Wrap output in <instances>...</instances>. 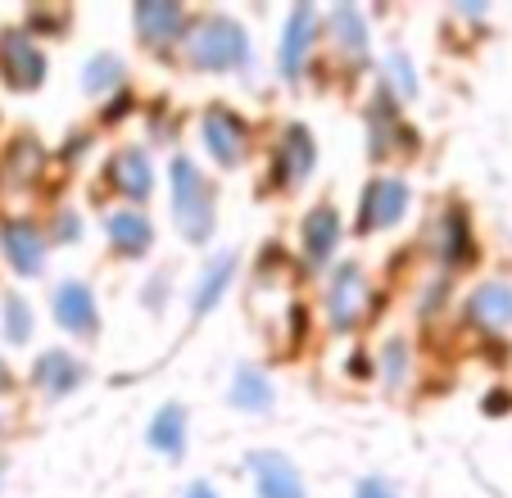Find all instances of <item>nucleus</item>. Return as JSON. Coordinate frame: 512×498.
Listing matches in <instances>:
<instances>
[{
	"label": "nucleus",
	"instance_id": "0eeeda50",
	"mask_svg": "<svg viewBox=\"0 0 512 498\" xmlns=\"http://www.w3.org/2000/svg\"><path fill=\"white\" fill-rule=\"evenodd\" d=\"M254 485H259V498H304V480L300 471L290 467V458L281 453H254Z\"/></svg>",
	"mask_w": 512,
	"mask_h": 498
},
{
	"label": "nucleus",
	"instance_id": "f03ea898",
	"mask_svg": "<svg viewBox=\"0 0 512 498\" xmlns=\"http://www.w3.org/2000/svg\"><path fill=\"white\" fill-rule=\"evenodd\" d=\"M186 50H191V59L200 68H232L245 59V32L236 28L232 19H223V14H213V19H204L200 28L191 32V41H186Z\"/></svg>",
	"mask_w": 512,
	"mask_h": 498
},
{
	"label": "nucleus",
	"instance_id": "20e7f679",
	"mask_svg": "<svg viewBox=\"0 0 512 498\" xmlns=\"http://www.w3.org/2000/svg\"><path fill=\"white\" fill-rule=\"evenodd\" d=\"M0 73H5V82L19 91L41 87V77H46V55L28 41V32H5V37H0Z\"/></svg>",
	"mask_w": 512,
	"mask_h": 498
},
{
	"label": "nucleus",
	"instance_id": "9d476101",
	"mask_svg": "<svg viewBox=\"0 0 512 498\" xmlns=\"http://www.w3.org/2000/svg\"><path fill=\"white\" fill-rule=\"evenodd\" d=\"M309 168H313V136L304 127H290L277 145V182L295 186L309 177Z\"/></svg>",
	"mask_w": 512,
	"mask_h": 498
},
{
	"label": "nucleus",
	"instance_id": "4be33fe9",
	"mask_svg": "<svg viewBox=\"0 0 512 498\" xmlns=\"http://www.w3.org/2000/svg\"><path fill=\"white\" fill-rule=\"evenodd\" d=\"M118 73H123V64H118L114 55H96L87 64V91H105L118 82Z\"/></svg>",
	"mask_w": 512,
	"mask_h": 498
},
{
	"label": "nucleus",
	"instance_id": "bb28decb",
	"mask_svg": "<svg viewBox=\"0 0 512 498\" xmlns=\"http://www.w3.org/2000/svg\"><path fill=\"white\" fill-rule=\"evenodd\" d=\"M358 498H395V494H390V485H381V480H363Z\"/></svg>",
	"mask_w": 512,
	"mask_h": 498
},
{
	"label": "nucleus",
	"instance_id": "f257e3e1",
	"mask_svg": "<svg viewBox=\"0 0 512 498\" xmlns=\"http://www.w3.org/2000/svg\"><path fill=\"white\" fill-rule=\"evenodd\" d=\"M173 204L182 236L204 240L213 231V186L191 159H173Z\"/></svg>",
	"mask_w": 512,
	"mask_h": 498
},
{
	"label": "nucleus",
	"instance_id": "393cba45",
	"mask_svg": "<svg viewBox=\"0 0 512 498\" xmlns=\"http://www.w3.org/2000/svg\"><path fill=\"white\" fill-rule=\"evenodd\" d=\"M386 376H390V385H399L408 376V349L399 345V340L386 345Z\"/></svg>",
	"mask_w": 512,
	"mask_h": 498
},
{
	"label": "nucleus",
	"instance_id": "c85d7f7f",
	"mask_svg": "<svg viewBox=\"0 0 512 498\" xmlns=\"http://www.w3.org/2000/svg\"><path fill=\"white\" fill-rule=\"evenodd\" d=\"M0 385H5V367H0Z\"/></svg>",
	"mask_w": 512,
	"mask_h": 498
},
{
	"label": "nucleus",
	"instance_id": "cd10ccee",
	"mask_svg": "<svg viewBox=\"0 0 512 498\" xmlns=\"http://www.w3.org/2000/svg\"><path fill=\"white\" fill-rule=\"evenodd\" d=\"M186 498H218V494H213L209 485H191V494H186Z\"/></svg>",
	"mask_w": 512,
	"mask_h": 498
},
{
	"label": "nucleus",
	"instance_id": "4468645a",
	"mask_svg": "<svg viewBox=\"0 0 512 498\" xmlns=\"http://www.w3.org/2000/svg\"><path fill=\"white\" fill-rule=\"evenodd\" d=\"M109 177H114V186L123 195H132V200L150 195V159H145V150L114 154V159H109Z\"/></svg>",
	"mask_w": 512,
	"mask_h": 498
},
{
	"label": "nucleus",
	"instance_id": "f3484780",
	"mask_svg": "<svg viewBox=\"0 0 512 498\" xmlns=\"http://www.w3.org/2000/svg\"><path fill=\"white\" fill-rule=\"evenodd\" d=\"M32 376H37L41 390L64 394V390H73V385L82 381V363H78V358H68V354H46Z\"/></svg>",
	"mask_w": 512,
	"mask_h": 498
},
{
	"label": "nucleus",
	"instance_id": "dca6fc26",
	"mask_svg": "<svg viewBox=\"0 0 512 498\" xmlns=\"http://www.w3.org/2000/svg\"><path fill=\"white\" fill-rule=\"evenodd\" d=\"M5 249H10V263L19 272L41 268V236L32 222H10V227H5Z\"/></svg>",
	"mask_w": 512,
	"mask_h": 498
},
{
	"label": "nucleus",
	"instance_id": "39448f33",
	"mask_svg": "<svg viewBox=\"0 0 512 498\" xmlns=\"http://www.w3.org/2000/svg\"><path fill=\"white\" fill-rule=\"evenodd\" d=\"M404 204H408V186L399 177H377L358 200V231H381L390 222H399Z\"/></svg>",
	"mask_w": 512,
	"mask_h": 498
},
{
	"label": "nucleus",
	"instance_id": "aec40b11",
	"mask_svg": "<svg viewBox=\"0 0 512 498\" xmlns=\"http://www.w3.org/2000/svg\"><path fill=\"white\" fill-rule=\"evenodd\" d=\"M232 399L241 403V408H268L272 390H268V381H263L259 372H250V367H245V372L236 376V390H232Z\"/></svg>",
	"mask_w": 512,
	"mask_h": 498
},
{
	"label": "nucleus",
	"instance_id": "2eb2a0df",
	"mask_svg": "<svg viewBox=\"0 0 512 498\" xmlns=\"http://www.w3.org/2000/svg\"><path fill=\"white\" fill-rule=\"evenodd\" d=\"M105 231H109V240H114V249L118 254H141L145 245H150V222L141 218V213H132V209H123V213H109L105 218Z\"/></svg>",
	"mask_w": 512,
	"mask_h": 498
},
{
	"label": "nucleus",
	"instance_id": "5701e85b",
	"mask_svg": "<svg viewBox=\"0 0 512 498\" xmlns=\"http://www.w3.org/2000/svg\"><path fill=\"white\" fill-rule=\"evenodd\" d=\"M5 322H10V340H28V331H32V313H28V304H23L19 295L5 299Z\"/></svg>",
	"mask_w": 512,
	"mask_h": 498
},
{
	"label": "nucleus",
	"instance_id": "6e6552de",
	"mask_svg": "<svg viewBox=\"0 0 512 498\" xmlns=\"http://www.w3.org/2000/svg\"><path fill=\"white\" fill-rule=\"evenodd\" d=\"M55 317H59V326H68V331L91 336V331H96V299H91V290L82 286V281L59 286L55 290Z\"/></svg>",
	"mask_w": 512,
	"mask_h": 498
},
{
	"label": "nucleus",
	"instance_id": "7ed1b4c3",
	"mask_svg": "<svg viewBox=\"0 0 512 498\" xmlns=\"http://www.w3.org/2000/svg\"><path fill=\"white\" fill-rule=\"evenodd\" d=\"M363 308H368V281H363V268H358V263H340L336 277H331V286H327L331 322H336L340 331H349V326L363 317Z\"/></svg>",
	"mask_w": 512,
	"mask_h": 498
},
{
	"label": "nucleus",
	"instance_id": "9b49d317",
	"mask_svg": "<svg viewBox=\"0 0 512 498\" xmlns=\"http://www.w3.org/2000/svg\"><path fill=\"white\" fill-rule=\"evenodd\" d=\"M467 317L476 326H485V331H503L512 322V286H503V281L481 286L472 295V304H467Z\"/></svg>",
	"mask_w": 512,
	"mask_h": 498
},
{
	"label": "nucleus",
	"instance_id": "a211bd4d",
	"mask_svg": "<svg viewBox=\"0 0 512 498\" xmlns=\"http://www.w3.org/2000/svg\"><path fill=\"white\" fill-rule=\"evenodd\" d=\"M150 444H155L159 453H182V444H186V412L177 408V403H168L155 422H150Z\"/></svg>",
	"mask_w": 512,
	"mask_h": 498
},
{
	"label": "nucleus",
	"instance_id": "b1692460",
	"mask_svg": "<svg viewBox=\"0 0 512 498\" xmlns=\"http://www.w3.org/2000/svg\"><path fill=\"white\" fill-rule=\"evenodd\" d=\"M467 254V240H463V218L449 213L445 218V259H463Z\"/></svg>",
	"mask_w": 512,
	"mask_h": 498
},
{
	"label": "nucleus",
	"instance_id": "6ab92c4d",
	"mask_svg": "<svg viewBox=\"0 0 512 498\" xmlns=\"http://www.w3.org/2000/svg\"><path fill=\"white\" fill-rule=\"evenodd\" d=\"M331 28L340 32V46H345V50H363V46H368V28H363V14L349 10V5L331 10Z\"/></svg>",
	"mask_w": 512,
	"mask_h": 498
},
{
	"label": "nucleus",
	"instance_id": "a878e982",
	"mask_svg": "<svg viewBox=\"0 0 512 498\" xmlns=\"http://www.w3.org/2000/svg\"><path fill=\"white\" fill-rule=\"evenodd\" d=\"M390 77H395V87L404 96H413V77H408V59L404 55H390Z\"/></svg>",
	"mask_w": 512,
	"mask_h": 498
},
{
	"label": "nucleus",
	"instance_id": "412c9836",
	"mask_svg": "<svg viewBox=\"0 0 512 498\" xmlns=\"http://www.w3.org/2000/svg\"><path fill=\"white\" fill-rule=\"evenodd\" d=\"M232 268H236V259L213 263V268H209V277H204V286H200V295H195V313H204V308H209L213 299L223 295V286H227V277H232Z\"/></svg>",
	"mask_w": 512,
	"mask_h": 498
},
{
	"label": "nucleus",
	"instance_id": "f8f14e48",
	"mask_svg": "<svg viewBox=\"0 0 512 498\" xmlns=\"http://www.w3.org/2000/svg\"><path fill=\"white\" fill-rule=\"evenodd\" d=\"M313 23H318V14H313L309 5H300V10L290 14L286 37H281V73H286V77L300 73L304 50H309V41H313Z\"/></svg>",
	"mask_w": 512,
	"mask_h": 498
},
{
	"label": "nucleus",
	"instance_id": "423d86ee",
	"mask_svg": "<svg viewBox=\"0 0 512 498\" xmlns=\"http://www.w3.org/2000/svg\"><path fill=\"white\" fill-rule=\"evenodd\" d=\"M204 141H209V150H213V159L218 163H241L245 159V145H250V132H245V123L232 114V109H209L204 114Z\"/></svg>",
	"mask_w": 512,
	"mask_h": 498
},
{
	"label": "nucleus",
	"instance_id": "ddd939ff",
	"mask_svg": "<svg viewBox=\"0 0 512 498\" xmlns=\"http://www.w3.org/2000/svg\"><path fill=\"white\" fill-rule=\"evenodd\" d=\"M336 240H340L336 209H331V204H318V209L309 213V222H304V254H309V263H327Z\"/></svg>",
	"mask_w": 512,
	"mask_h": 498
},
{
	"label": "nucleus",
	"instance_id": "1a4fd4ad",
	"mask_svg": "<svg viewBox=\"0 0 512 498\" xmlns=\"http://www.w3.org/2000/svg\"><path fill=\"white\" fill-rule=\"evenodd\" d=\"M182 23V5H173V0H141L136 5V28L150 46H168L182 32Z\"/></svg>",
	"mask_w": 512,
	"mask_h": 498
}]
</instances>
